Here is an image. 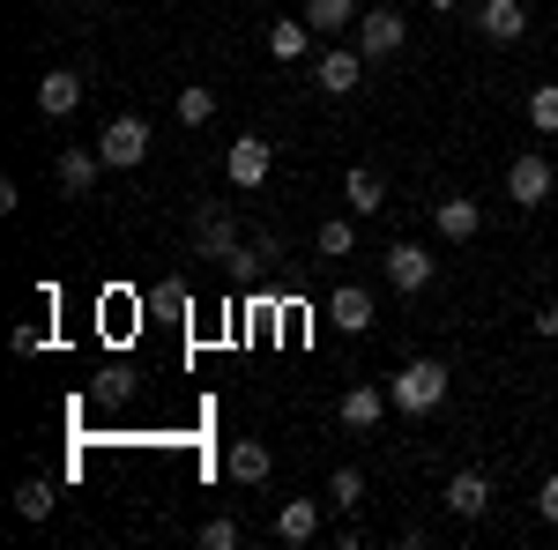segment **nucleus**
Returning <instances> with one entry per match:
<instances>
[{
  "mask_svg": "<svg viewBox=\"0 0 558 550\" xmlns=\"http://www.w3.org/2000/svg\"><path fill=\"white\" fill-rule=\"evenodd\" d=\"M484 506H492V476H484V468H454V476H447V513H454V521H476Z\"/></svg>",
  "mask_w": 558,
  "mask_h": 550,
  "instance_id": "1a4fd4ad",
  "label": "nucleus"
},
{
  "mask_svg": "<svg viewBox=\"0 0 558 550\" xmlns=\"http://www.w3.org/2000/svg\"><path fill=\"white\" fill-rule=\"evenodd\" d=\"M343 201H350V209H357V216L387 209V186H380V171H365V164H357V171H350V179H343Z\"/></svg>",
  "mask_w": 558,
  "mask_h": 550,
  "instance_id": "6ab92c4d",
  "label": "nucleus"
},
{
  "mask_svg": "<svg viewBox=\"0 0 558 550\" xmlns=\"http://www.w3.org/2000/svg\"><path fill=\"white\" fill-rule=\"evenodd\" d=\"M529 127H536V134H558V83L529 89Z\"/></svg>",
  "mask_w": 558,
  "mask_h": 550,
  "instance_id": "b1692460",
  "label": "nucleus"
},
{
  "mask_svg": "<svg viewBox=\"0 0 558 550\" xmlns=\"http://www.w3.org/2000/svg\"><path fill=\"white\" fill-rule=\"evenodd\" d=\"M209 112H216V89L209 83H186V89H179V120H186V127H209Z\"/></svg>",
  "mask_w": 558,
  "mask_h": 550,
  "instance_id": "4be33fe9",
  "label": "nucleus"
},
{
  "mask_svg": "<svg viewBox=\"0 0 558 550\" xmlns=\"http://www.w3.org/2000/svg\"><path fill=\"white\" fill-rule=\"evenodd\" d=\"M268 164H276V149H268L260 134H239V142L223 149V179H231V186H246V194L268 179Z\"/></svg>",
  "mask_w": 558,
  "mask_h": 550,
  "instance_id": "39448f33",
  "label": "nucleus"
},
{
  "mask_svg": "<svg viewBox=\"0 0 558 550\" xmlns=\"http://www.w3.org/2000/svg\"><path fill=\"white\" fill-rule=\"evenodd\" d=\"M357 52H365V60L402 52V15H395V8H365V15H357Z\"/></svg>",
  "mask_w": 558,
  "mask_h": 550,
  "instance_id": "423d86ee",
  "label": "nucleus"
},
{
  "mask_svg": "<svg viewBox=\"0 0 558 550\" xmlns=\"http://www.w3.org/2000/svg\"><path fill=\"white\" fill-rule=\"evenodd\" d=\"M157 305H165V313H186V283H179V276H172V283L157 291Z\"/></svg>",
  "mask_w": 558,
  "mask_h": 550,
  "instance_id": "c85d7f7f",
  "label": "nucleus"
},
{
  "mask_svg": "<svg viewBox=\"0 0 558 550\" xmlns=\"http://www.w3.org/2000/svg\"><path fill=\"white\" fill-rule=\"evenodd\" d=\"M476 30H484L492 45H521V30H529V8H521V0H484V8H476Z\"/></svg>",
  "mask_w": 558,
  "mask_h": 550,
  "instance_id": "9d476101",
  "label": "nucleus"
},
{
  "mask_svg": "<svg viewBox=\"0 0 558 550\" xmlns=\"http://www.w3.org/2000/svg\"><path fill=\"white\" fill-rule=\"evenodd\" d=\"M202 543H209V550H231V543H239V521H209V528H202Z\"/></svg>",
  "mask_w": 558,
  "mask_h": 550,
  "instance_id": "bb28decb",
  "label": "nucleus"
},
{
  "mask_svg": "<svg viewBox=\"0 0 558 550\" xmlns=\"http://www.w3.org/2000/svg\"><path fill=\"white\" fill-rule=\"evenodd\" d=\"M268 468H276V454H268L260 439H239V447H231V476H239V484H268Z\"/></svg>",
  "mask_w": 558,
  "mask_h": 550,
  "instance_id": "aec40b11",
  "label": "nucleus"
},
{
  "mask_svg": "<svg viewBox=\"0 0 558 550\" xmlns=\"http://www.w3.org/2000/svg\"><path fill=\"white\" fill-rule=\"evenodd\" d=\"M328 499H336V506H357V499H365V476H357V468H336V476H328Z\"/></svg>",
  "mask_w": 558,
  "mask_h": 550,
  "instance_id": "393cba45",
  "label": "nucleus"
},
{
  "mask_svg": "<svg viewBox=\"0 0 558 550\" xmlns=\"http://www.w3.org/2000/svg\"><path fill=\"white\" fill-rule=\"evenodd\" d=\"M97 157H105V171H134L142 157H149V120H134V112H120L112 127L97 134Z\"/></svg>",
  "mask_w": 558,
  "mask_h": 550,
  "instance_id": "f03ea898",
  "label": "nucleus"
},
{
  "mask_svg": "<svg viewBox=\"0 0 558 550\" xmlns=\"http://www.w3.org/2000/svg\"><path fill=\"white\" fill-rule=\"evenodd\" d=\"M97 171H105L97 142H89V149H60V194H89V186H97Z\"/></svg>",
  "mask_w": 558,
  "mask_h": 550,
  "instance_id": "f3484780",
  "label": "nucleus"
},
{
  "mask_svg": "<svg viewBox=\"0 0 558 550\" xmlns=\"http://www.w3.org/2000/svg\"><path fill=\"white\" fill-rule=\"evenodd\" d=\"M128 394H134V372H105V380H97V402H112V410H120Z\"/></svg>",
  "mask_w": 558,
  "mask_h": 550,
  "instance_id": "a878e982",
  "label": "nucleus"
},
{
  "mask_svg": "<svg viewBox=\"0 0 558 550\" xmlns=\"http://www.w3.org/2000/svg\"><path fill=\"white\" fill-rule=\"evenodd\" d=\"M536 335H558V305H536Z\"/></svg>",
  "mask_w": 558,
  "mask_h": 550,
  "instance_id": "c756f323",
  "label": "nucleus"
},
{
  "mask_svg": "<svg viewBox=\"0 0 558 550\" xmlns=\"http://www.w3.org/2000/svg\"><path fill=\"white\" fill-rule=\"evenodd\" d=\"M536 513L558 528V476H544V484H536Z\"/></svg>",
  "mask_w": 558,
  "mask_h": 550,
  "instance_id": "cd10ccee",
  "label": "nucleus"
},
{
  "mask_svg": "<svg viewBox=\"0 0 558 550\" xmlns=\"http://www.w3.org/2000/svg\"><path fill=\"white\" fill-rule=\"evenodd\" d=\"M328 320H336L343 335H365V328H373V291H365V283H343V291L328 297Z\"/></svg>",
  "mask_w": 558,
  "mask_h": 550,
  "instance_id": "f8f14e48",
  "label": "nucleus"
},
{
  "mask_svg": "<svg viewBox=\"0 0 558 550\" xmlns=\"http://www.w3.org/2000/svg\"><path fill=\"white\" fill-rule=\"evenodd\" d=\"M387 402H395L402 417H432V410L447 402V365H439V357H410V365L387 380Z\"/></svg>",
  "mask_w": 558,
  "mask_h": 550,
  "instance_id": "f257e3e1",
  "label": "nucleus"
},
{
  "mask_svg": "<svg viewBox=\"0 0 558 550\" xmlns=\"http://www.w3.org/2000/svg\"><path fill=\"white\" fill-rule=\"evenodd\" d=\"M194 246H202V260H239V223H231V209L194 216Z\"/></svg>",
  "mask_w": 558,
  "mask_h": 550,
  "instance_id": "0eeeda50",
  "label": "nucleus"
},
{
  "mask_svg": "<svg viewBox=\"0 0 558 550\" xmlns=\"http://www.w3.org/2000/svg\"><path fill=\"white\" fill-rule=\"evenodd\" d=\"M357 15H365L357 0H305V23H313L320 38H328V30H357Z\"/></svg>",
  "mask_w": 558,
  "mask_h": 550,
  "instance_id": "a211bd4d",
  "label": "nucleus"
},
{
  "mask_svg": "<svg viewBox=\"0 0 558 550\" xmlns=\"http://www.w3.org/2000/svg\"><path fill=\"white\" fill-rule=\"evenodd\" d=\"M432 8H462V0H432Z\"/></svg>",
  "mask_w": 558,
  "mask_h": 550,
  "instance_id": "7c9ffc66",
  "label": "nucleus"
},
{
  "mask_svg": "<svg viewBox=\"0 0 558 550\" xmlns=\"http://www.w3.org/2000/svg\"><path fill=\"white\" fill-rule=\"evenodd\" d=\"M387 410H395V402H387V387H343V410H336V417H343L350 431H373Z\"/></svg>",
  "mask_w": 558,
  "mask_h": 550,
  "instance_id": "ddd939ff",
  "label": "nucleus"
},
{
  "mask_svg": "<svg viewBox=\"0 0 558 550\" xmlns=\"http://www.w3.org/2000/svg\"><path fill=\"white\" fill-rule=\"evenodd\" d=\"M320 254H328V260L357 254V223H350V216H328V223H320Z\"/></svg>",
  "mask_w": 558,
  "mask_h": 550,
  "instance_id": "412c9836",
  "label": "nucleus"
},
{
  "mask_svg": "<svg viewBox=\"0 0 558 550\" xmlns=\"http://www.w3.org/2000/svg\"><path fill=\"white\" fill-rule=\"evenodd\" d=\"M313 38H320V30H313V23H268V60H283V68H291V60H313Z\"/></svg>",
  "mask_w": 558,
  "mask_h": 550,
  "instance_id": "4468645a",
  "label": "nucleus"
},
{
  "mask_svg": "<svg viewBox=\"0 0 558 550\" xmlns=\"http://www.w3.org/2000/svg\"><path fill=\"white\" fill-rule=\"evenodd\" d=\"M432 223H439V239H454V246H462V239L484 231V209H476L470 194H454V201H439V209H432Z\"/></svg>",
  "mask_w": 558,
  "mask_h": 550,
  "instance_id": "2eb2a0df",
  "label": "nucleus"
},
{
  "mask_svg": "<svg viewBox=\"0 0 558 550\" xmlns=\"http://www.w3.org/2000/svg\"><path fill=\"white\" fill-rule=\"evenodd\" d=\"M432 276H439V260H432L425 246H410V239H395V246H387V283H395L402 297H417Z\"/></svg>",
  "mask_w": 558,
  "mask_h": 550,
  "instance_id": "20e7f679",
  "label": "nucleus"
},
{
  "mask_svg": "<svg viewBox=\"0 0 558 550\" xmlns=\"http://www.w3.org/2000/svg\"><path fill=\"white\" fill-rule=\"evenodd\" d=\"M313 83L328 89V97H350V89L365 83V52H343V45L320 52V60H313Z\"/></svg>",
  "mask_w": 558,
  "mask_h": 550,
  "instance_id": "6e6552de",
  "label": "nucleus"
},
{
  "mask_svg": "<svg viewBox=\"0 0 558 550\" xmlns=\"http://www.w3.org/2000/svg\"><path fill=\"white\" fill-rule=\"evenodd\" d=\"M320 536V506L313 499H283V513H276V543H313Z\"/></svg>",
  "mask_w": 558,
  "mask_h": 550,
  "instance_id": "dca6fc26",
  "label": "nucleus"
},
{
  "mask_svg": "<svg viewBox=\"0 0 558 550\" xmlns=\"http://www.w3.org/2000/svg\"><path fill=\"white\" fill-rule=\"evenodd\" d=\"M75 105H83V75H75V68H52V75L38 83V112L45 120H68Z\"/></svg>",
  "mask_w": 558,
  "mask_h": 550,
  "instance_id": "9b49d317",
  "label": "nucleus"
},
{
  "mask_svg": "<svg viewBox=\"0 0 558 550\" xmlns=\"http://www.w3.org/2000/svg\"><path fill=\"white\" fill-rule=\"evenodd\" d=\"M551 157H536V149H521L514 164H507V194H514L521 209H544V201H551Z\"/></svg>",
  "mask_w": 558,
  "mask_h": 550,
  "instance_id": "7ed1b4c3",
  "label": "nucleus"
},
{
  "mask_svg": "<svg viewBox=\"0 0 558 550\" xmlns=\"http://www.w3.org/2000/svg\"><path fill=\"white\" fill-rule=\"evenodd\" d=\"M15 513H23V521H45V513H52V484H45V476L15 484Z\"/></svg>",
  "mask_w": 558,
  "mask_h": 550,
  "instance_id": "5701e85b",
  "label": "nucleus"
}]
</instances>
